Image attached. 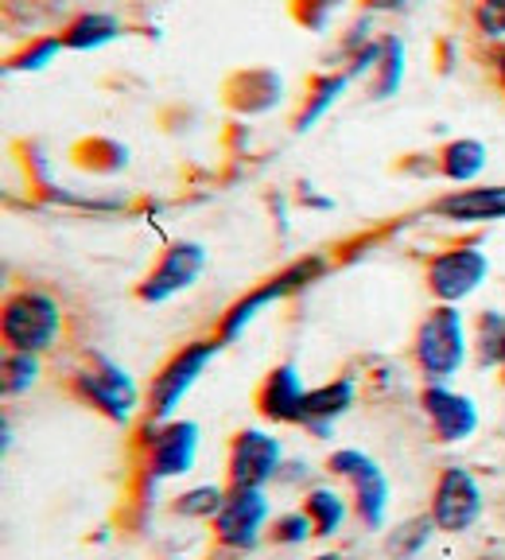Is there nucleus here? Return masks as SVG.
Returning <instances> with one entry per match:
<instances>
[{
    "instance_id": "c756f323",
    "label": "nucleus",
    "mask_w": 505,
    "mask_h": 560,
    "mask_svg": "<svg viewBox=\"0 0 505 560\" xmlns=\"http://www.w3.org/2000/svg\"><path fill=\"white\" fill-rule=\"evenodd\" d=\"M474 24L486 39H505V0H479Z\"/></svg>"
},
{
    "instance_id": "f8f14e48",
    "label": "nucleus",
    "mask_w": 505,
    "mask_h": 560,
    "mask_svg": "<svg viewBox=\"0 0 505 560\" xmlns=\"http://www.w3.org/2000/svg\"><path fill=\"white\" fill-rule=\"evenodd\" d=\"M280 467H284V447H280V440L272 432L242 429L230 440V487H265L269 479H277Z\"/></svg>"
},
{
    "instance_id": "5701e85b",
    "label": "nucleus",
    "mask_w": 505,
    "mask_h": 560,
    "mask_svg": "<svg viewBox=\"0 0 505 560\" xmlns=\"http://www.w3.org/2000/svg\"><path fill=\"white\" fill-rule=\"evenodd\" d=\"M350 79H354V70H342V74H331V79H319L315 82V94L312 102H307V109L296 117V129H312L315 121H319L327 109H331L334 102L342 97V90L350 86Z\"/></svg>"
},
{
    "instance_id": "7c9ffc66",
    "label": "nucleus",
    "mask_w": 505,
    "mask_h": 560,
    "mask_svg": "<svg viewBox=\"0 0 505 560\" xmlns=\"http://www.w3.org/2000/svg\"><path fill=\"white\" fill-rule=\"evenodd\" d=\"M381 9H397V12H404V9H412V4H420V0H377Z\"/></svg>"
},
{
    "instance_id": "4468645a",
    "label": "nucleus",
    "mask_w": 505,
    "mask_h": 560,
    "mask_svg": "<svg viewBox=\"0 0 505 560\" xmlns=\"http://www.w3.org/2000/svg\"><path fill=\"white\" fill-rule=\"evenodd\" d=\"M304 401L307 385L292 362L269 370L265 382L257 385V412L272 424H304Z\"/></svg>"
},
{
    "instance_id": "393cba45",
    "label": "nucleus",
    "mask_w": 505,
    "mask_h": 560,
    "mask_svg": "<svg viewBox=\"0 0 505 560\" xmlns=\"http://www.w3.org/2000/svg\"><path fill=\"white\" fill-rule=\"evenodd\" d=\"M39 377V354H24V350H9V359H4V394L16 397L27 394Z\"/></svg>"
},
{
    "instance_id": "2eb2a0df",
    "label": "nucleus",
    "mask_w": 505,
    "mask_h": 560,
    "mask_svg": "<svg viewBox=\"0 0 505 560\" xmlns=\"http://www.w3.org/2000/svg\"><path fill=\"white\" fill-rule=\"evenodd\" d=\"M436 214L451 222H494L505 219V187H462L436 202Z\"/></svg>"
},
{
    "instance_id": "473e14b6",
    "label": "nucleus",
    "mask_w": 505,
    "mask_h": 560,
    "mask_svg": "<svg viewBox=\"0 0 505 560\" xmlns=\"http://www.w3.org/2000/svg\"><path fill=\"white\" fill-rule=\"evenodd\" d=\"M497 79H502V86H505V51L497 55Z\"/></svg>"
},
{
    "instance_id": "9d476101",
    "label": "nucleus",
    "mask_w": 505,
    "mask_h": 560,
    "mask_svg": "<svg viewBox=\"0 0 505 560\" xmlns=\"http://www.w3.org/2000/svg\"><path fill=\"white\" fill-rule=\"evenodd\" d=\"M432 522L439 534H462L482 517V487L467 467H444L432 490Z\"/></svg>"
},
{
    "instance_id": "1a4fd4ad",
    "label": "nucleus",
    "mask_w": 505,
    "mask_h": 560,
    "mask_svg": "<svg viewBox=\"0 0 505 560\" xmlns=\"http://www.w3.org/2000/svg\"><path fill=\"white\" fill-rule=\"evenodd\" d=\"M490 277V257L482 254L479 245H455V249H444L427 261V292L439 300V304H459L467 300L482 280Z\"/></svg>"
},
{
    "instance_id": "9b49d317",
    "label": "nucleus",
    "mask_w": 505,
    "mask_h": 560,
    "mask_svg": "<svg viewBox=\"0 0 505 560\" xmlns=\"http://www.w3.org/2000/svg\"><path fill=\"white\" fill-rule=\"evenodd\" d=\"M207 269V249L199 242H172L160 254V261L152 265V272L140 280L137 296L144 304H164V300L179 296L199 280V272Z\"/></svg>"
},
{
    "instance_id": "6e6552de",
    "label": "nucleus",
    "mask_w": 505,
    "mask_h": 560,
    "mask_svg": "<svg viewBox=\"0 0 505 560\" xmlns=\"http://www.w3.org/2000/svg\"><path fill=\"white\" fill-rule=\"evenodd\" d=\"M319 272H322V261H319V257H307V261L292 265V269L277 272V277H272V280H265V284H257V289H252L249 296H242L234 307H230L226 315H222V324H219V339H222V347H226V342H234L237 335H242L245 327H249L252 319H257V315H261L269 304H277V300L292 296V292L307 289L312 280H319Z\"/></svg>"
},
{
    "instance_id": "a211bd4d",
    "label": "nucleus",
    "mask_w": 505,
    "mask_h": 560,
    "mask_svg": "<svg viewBox=\"0 0 505 560\" xmlns=\"http://www.w3.org/2000/svg\"><path fill=\"white\" fill-rule=\"evenodd\" d=\"M280 102V74L277 70H245L234 79V94L230 105L242 109V114H261L269 105Z\"/></svg>"
},
{
    "instance_id": "ddd939ff",
    "label": "nucleus",
    "mask_w": 505,
    "mask_h": 560,
    "mask_svg": "<svg viewBox=\"0 0 505 560\" xmlns=\"http://www.w3.org/2000/svg\"><path fill=\"white\" fill-rule=\"evenodd\" d=\"M420 409H424L439 444H462V440H471L474 429H479L474 401L467 394H459V389H451V385H424Z\"/></svg>"
},
{
    "instance_id": "c85d7f7f",
    "label": "nucleus",
    "mask_w": 505,
    "mask_h": 560,
    "mask_svg": "<svg viewBox=\"0 0 505 560\" xmlns=\"http://www.w3.org/2000/svg\"><path fill=\"white\" fill-rule=\"evenodd\" d=\"M59 47H62V35H44V39H35L32 47H24L20 55H12V62L9 67L12 70H39V67H47V62L59 55Z\"/></svg>"
},
{
    "instance_id": "7ed1b4c3",
    "label": "nucleus",
    "mask_w": 505,
    "mask_h": 560,
    "mask_svg": "<svg viewBox=\"0 0 505 560\" xmlns=\"http://www.w3.org/2000/svg\"><path fill=\"white\" fill-rule=\"evenodd\" d=\"M70 389H74V397L82 405L97 409L102 417L114 420V424H129V417L140 405L137 382L114 359H105V354H90L86 366H79L70 374Z\"/></svg>"
},
{
    "instance_id": "20e7f679",
    "label": "nucleus",
    "mask_w": 505,
    "mask_h": 560,
    "mask_svg": "<svg viewBox=\"0 0 505 560\" xmlns=\"http://www.w3.org/2000/svg\"><path fill=\"white\" fill-rule=\"evenodd\" d=\"M219 347H222V339H195L160 366V374L152 377V385H149V401H144L149 420H172L175 417L179 401H184L187 389L199 382L202 370L214 362Z\"/></svg>"
},
{
    "instance_id": "aec40b11",
    "label": "nucleus",
    "mask_w": 505,
    "mask_h": 560,
    "mask_svg": "<svg viewBox=\"0 0 505 560\" xmlns=\"http://www.w3.org/2000/svg\"><path fill=\"white\" fill-rule=\"evenodd\" d=\"M439 167L451 184H471L474 175L486 167V149H482L479 140H451L439 156Z\"/></svg>"
},
{
    "instance_id": "dca6fc26",
    "label": "nucleus",
    "mask_w": 505,
    "mask_h": 560,
    "mask_svg": "<svg viewBox=\"0 0 505 560\" xmlns=\"http://www.w3.org/2000/svg\"><path fill=\"white\" fill-rule=\"evenodd\" d=\"M354 377H334V382L319 385V389H307L304 401V429H312L315 436H327L331 424L342 412L354 405Z\"/></svg>"
},
{
    "instance_id": "b1692460",
    "label": "nucleus",
    "mask_w": 505,
    "mask_h": 560,
    "mask_svg": "<svg viewBox=\"0 0 505 560\" xmlns=\"http://www.w3.org/2000/svg\"><path fill=\"white\" fill-rule=\"evenodd\" d=\"M222 502H226V490L222 487H191L187 494L175 499V514L191 517V522H214Z\"/></svg>"
},
{
    "instance_id": "a878e982",
    "label": "nucleus",
    "mask_w": 505,
    "mask_h": 560,
    "mask_svg": "<svg viewBox=\"0 0 505 560\" xmlns=\"http://www.w3.org/2000/svg\"><path fill=\"white\" fill-rule=\"evenodd\" d=\"M307 537H315V522L307 517V510H292V514H280L269 525V541L272 545H304Z\"/></svg>"
},
{
    "instance_id": "f3484780",
    "label": "nucleus",
    "mask_w": 505,
    "mask_h": 560,
    "mask_svg": "<svg viewBox=\"0 0 505 560\" xmlns=\"http://www.w3.org/2000/svg\"><path fill=\"white\" fill-rule=\"evenodd\" d=\"M59 35L62 47H70V51H94V47L114 44L117 35H121V20L109 16V12H82Z\"/></svg>"
},
{
    "instance_id": "bb28decb",
    "label": "nucleus",
    "mask_w": 505,
    "mask_h": 560,
    "mask_svg": "<svg viewBox=\"0 0 505 560\" xmlns=\"http://www.w3.org/2000/svg\"><path fill=\"white\" fill-rule=\"evenodd\" d=\"M404 51H401V44H397V39H385L381 44V82H377L374 86V97H389L392 90L401 86V70H404Z\"/></svg>"
},
{
    "instance_id": "f257e3e1",
    "label": "nucleus",
    "mask_w": 505,
    "mask_h": 560,
    "mask_svg": "<svg viewBox=\"0 0 505 560\" xmlns=\"http://www.w3.org/2000/svg\"><path fill=\"white\" fill-rule=\"evenodd\" d=\"M467 324L455 304H436L420 319L412 339V359L427 385H447L467 362Z\"/></svg>"
},
{
    "instance_id": "39448f33",
    "label": "nucleus",
    "mask_w": 505,
    "mask_h": 560,
    "mask_svg": "<svg viewBox=\"0 0 505 560\" xmlns=\"http://www.w3.org/2000/svg\"><path fill=\"white\" fill-rule=\"evenodd\" d=\"M195 455H199V424L195 420H152V432L144 436V479H149V487L187 475L195 467Z\"/></svg>"
},
{
    "instance_id": "423d86ee",
    "label": "nucleus",
    "mask_w": 505,
    "mask_h": 560,
    "mask_svg": "<svg viewBox=\"0 0 505 560\" xmlns=\"http://www.w3.org/2000/svg\"><path fill=\"white\" fill-rule=\"evenodd\" d=\"M269 522V494L265 487H230L219 517H214V541L230 552H249L261 545Z\"/></svg>"
},
{
    "instance_id": "412c9836",
    "label": "nucleus",
    "mask_w": 505,
    "mask_h": 560,
    "mask_svg": "<svg viewBox=\"0 0 505 560\" xmlns=\"http://www.w3.org/2000/svg\"><path fill=\"white\" fill-rule=\"evenodd\" d=\"M432 534H436L432 514H416V517H409V522H401L389 537H385V552H389V560H412L427 541H432Z\"/></svg>"
},
{
    "instance_id": "0eeeda50",
    "label": "nucleus",
    "mask_w": 505,
    "mask_h": 560,
    "mask_svg": "<svg viewBox=\"0 0 505 560\" xmlns=\"http://www.w3.org/2000/svg\"><path fill=\"white\" fill-rule=\"evenodd\" d=\"M327 471L339 475V479L350 482L354 490V510L362 517L366 529H381L385 525V510H389V479L377 467L374 455L357 452V447H342L327 459Z\"/></svg>"
},
{
    "instance_id": "72a5a7b5",
    "label": "nucleus",
    "mask_w": 505,
    "mask_h": 560,
    "mask_svg": "<svg viewBox=\"0 0 505 560\" xmlns=\"http://www.w3.org/2000/svg\"><path fill=\"white\" fill-rule=\"evenodd\" d=\"M502 366H505V350H502Z\"/></svg>"
},
{
    "instance_id": "f03ea898",
    "label": "nucleus",
    "mask_w": 505,
    "mask_h": 560,
    "mask_svg": "<svg viewBox=\"0 0 505 560\" xmlns=\"http://www.w3.org/2000/svg\"><path fill=\"white\" fill-rule=\"evenodd\" d=\"M0 331L9 350H24V354H44L59 342L62 335V307L51 292L44 289H16L4 300V315H0Z\"/></svg>"
},
{
    "instance_id": "cd10ccee",
    "label": "nucleus",
    "mask_w": 505,
    "mask_h": 560,
    "mask_svg": "<svg viewBox=\"0 0 505 560\" xmlns=\"http://www.w3.org/2000/svg\"><path fill=\"white\" fill-rule=\"evenodd\" d=\"M339 9H342V0H292V16L304 27H312V32H322Z\"/></svg>"
},
{
    "instance_id": "4be33fe9",
    "label": "nucleus",
    "mask_w": 505,
    "mask_h": 560,
    "mask_svg": "<svg viewBox=\"0 0 505 560\" xmlns=\"http://www.w3.org/2000/svg\"><path fill=\"white\" fill-rule=\"evenodd\" d=\"M474 350H479V366H502V350H505V315L482 312L479 327H474Z\"/></svg>"
},
{
    "instance_id": "6ab92c4d",
    "label": "nucleus",
    "mask_w": 505,
    "mask_h": 560,
    "mask_svg": "<svg viewBox=\"0 0 505 560\" xmlns=\"http://www.w3.org/2000/svg\"><path fill=\"white\" fill-rule=\"evenodd\" d=\"M304 510L307 517L315 522V537H331L339 534L342 525H347V499H342L334 487H315L307 490V499H304Z\"/></svg>"
},
{
    "instance_id": "2f4dec72",
    "label": "nucleus",
    "mask_w": 505,
    "mask_h": 560,
    "mask_svg": "<svg viewBox=\"0 0 505 560\" xmlns=\"http://www.w3.org/2000/svg\"><path fill=\"white\" fill-rule=\"evenodd\" d=\"M312 560H350V557H342V552H319V557H312Z\"/></svg>"
}]
</instances>
